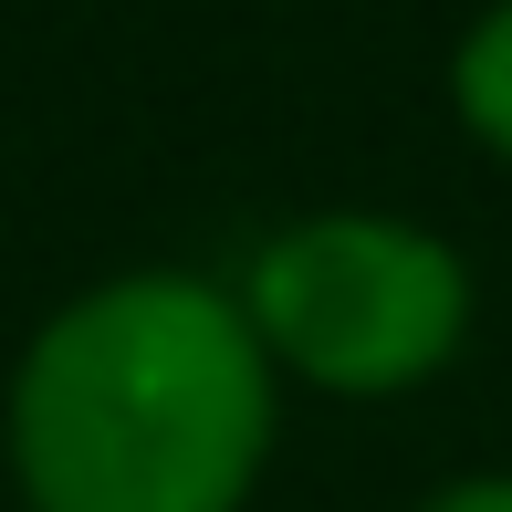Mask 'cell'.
<instances>
[{"instance_id": "1", "label": "cell", "mask_w": 512, "mask_h": 512, "mask_svg": "<svg viewBox=\"0 0 512 512\" xmlns=\"http://www.w3.org/2000/svg\"><path fill=\"white\" fill-rule=\"evenodd\" d=\"M11 439L42 512H230L272 439L262 335L178 272L115 283L32 345Z\"/></svg>"}, {"instance_id": "2", "label": "cell", "mask_w": 512, "mask_h": 512, "mask_svg": "<svg viewBox=\"0 0 512 512\" xmlns=\"http://www.w3.org/2000/svg\"><path fill=\"white\" fill-rule=\"evenodd\" d=\"M460 314H471L460 262L398 220H304L251 262V335L345 398L429 377L460 345Z\"/></svg>"}, {"instance_id": "3", "label": "cell", "mask_w": 512, "mask_h": 512, "mask_svg": "<svg viewBox=\"0 0 512 512\" xmlns=\"http://www.w3.org/2000/svg\"><path fill=\"white\" fill-rule=\"evenodd\" d=\"M460 115H471V126L512 157V0L481 21L471 42H460Z\"/></svg>"}, {"instance_id": "4", "label": "cell", "mask_w": 512, "mask_h": 512, "mask_svg": "<svg viewBox=\"0 0 512 512\" xmlns=\"http://www.w3.org/2000/svg\"><path fill=\"white\" fill-rule=\"evenodd\" d=\"M429 512H512V481H460V492H439Z\"/></svg>"}]
</instances>
